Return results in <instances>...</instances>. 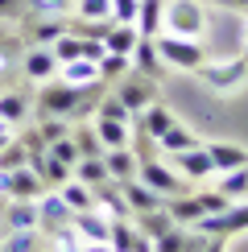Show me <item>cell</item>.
<instances>
[{"mask_svg": "<svg viewBox=\"0 0 248 252\" xmlns=\"http://www.w3.org/2000/svg\"><path fill=\"white\" fill-rule=\"evenodd\" d=\"M99 87V83H95ZM95 87H70V83H54L50 79V87H41V95H37V112L41 116H62V120H70V116H79V112H87L91 108V91Z\"/></svg>", "mask_w": 248, "mask_h": 252, "instance_id": "obj_1", "label": "cell"}, {"mask_svg": "<svg viewBox=\"0 0 248 252\" xmlns=\"http://www.w3.org/2000/svg\"><path fill=\"white\" fill-rule=\"evenodd\" d=\"M157 41V54L165 66H174V70H199L203 62H207V50H203V41L199 37H178V33H161L153 37Z\"/></svg>", "mask_w": 248, "mask_h": 252, "instance_id": "obj_2", "label": "cell"}, {"mask_svg": "<svg viewBox=\"0 0 248 252\" xmlns=\"http://www.w3.org/2000/svg\"><path fill=\"white\" fill-rule=\"evenodd\" d=\"M207 13L199 0H165V33L178 37H203Z\"/></svg>", "mask_w": 248, "mask_h": 252, "instance_id": "obj_3", "label": "cell"}, {"mask_svg": "<svg viewBox=\"0 0 248 252\" xmlns=\"http://www.w3.org/2000/svg\"><path fill=\"white\" fill-rule=\"evenodd\" d=\"M194 75H199L207 87H215V91H232V87H240L248 79V50L236 54V58H227V62H203Z\"/></svg>", "mask_w": 248, "mask_h": 252, "instance_id": "obj_4", "label": "cell"}, {"mask_svg": "<svg viewBox=\"0 0 248 252\" xmlns=\"http://www.w3.org/2000/svg\"><path fill=\"white\" fill-rule=\"evenodd\" d=\"M194 232H203V236H240V232H248V203H232L227 211H219V215H203V219H194Z\"/></svg>", "mask_w": 248, "mask_h": 252, "instance_id": "obj_5", "label": "cell"}, {"mask_svg": "<svg viewBox=\"0 0 248 252\" xmlns=\"http://www.w3.org/2000/svg\"><path fill=\"white\" fill-rule=\"evenodd\" d=\"M137 178L145 186H153L161 198H170V194H186V178L178 170H170L165 161H157V157H149V161H141L137 165Z\"/></svg>", "mask_w": 248, "mask_h": 252, "instance_id": "obj_6", "label": "cell"}, {"mask_svg": "<svg viewBox=\"0 0 248 252\" xmlns=\"http://www.w3.org/2000/svg\"><path fill=\"white\" fill-rule=\"evenodd\" d=\"M116 99L132 112V116H141V112L157 99V87H153V79H145V75H137V70H128V75L120 79V87H116Z\"/></svg>", "mask_w": 248, "mask_h": 252, "instance_id": "obj_7", "label": "cell"}, {"mask_svg": "<svg viewBox=\"0 0 248 252\" xmlns=\"http://www.w3.org/2000/svg\"><path fill=\"white\" fill-rule=\"evenodd\" d=\"M0 194H8V198H41L46 194V182H41L29 165H17V170L0 174Z\"/></svg>", "mask_w": 248, "mask_h": 252, "instance_id": "obj_8", "label": "cell"}, {"mask_svg": "<svg viewBox=\"0 0 248 252\" xmlns=\"http://www.w3.org/2000/svg\"><path fill=\"white\" fill-rule=\"evenodd\" d=\"M170 161H174V170L182 178H194V182H203L207 174H215L207 145H190V149H182V153H170Z\"/></svg>", "mask_w": 248, "mask_h": 252, "instance_id": "obj_9", "label": "cell"}, {"mask_svg": "<svg viewBox=\"0 0 248 252\" xmlns=\"http://www.w3.org/2000/svg\"><path fill=\"white\" fill-rule=\"evenodd\" d=\"M4 232H37V198H13L4 219H0V236Z\"/></svg>", "mask_w": 248, "mask_h": 252, "instance_id": "obj_10", "label": "cell"}, {"mask_svg": "<svg viewBox=\"0 0 248 252\" xmlns=\"http://www.w3.org/2000/svg\"><path fill=\"white\" fill-rule=\"evenodd\" d=\"M70 227L79 232V240H87V244H108V232H112V219L103 211H75V219H70Z\"/></svg>", "mask_w": 248, "mask_h": 252, "instance_id": "obj_11", "label": "cell"}, {"mask_svg": "<svg viewBox=\"0 0 248 252\" xmlns=\"http://www.w3.org/2000/svg\"><path fill=\"white\" fill-rule=\"evenodd\" d=\"M91 194H95V211H103L108 219H132L128 211V203H124V190H120V182H99V186H91Z\"/></svg>", "mask_w": 248, "mask_h": 252, "instance_id": "obj_12", "label": "cell"}, {"mask_svg": "<svg viewBox=\"0 0 248 252\" xmlns=\"http://www.w3.org/2000/svg\"><path fill=\"white\" fill-rule=\"evenodd\" d=\"M120 190H124V203H128V211L132 215H145V211H157V207L165 203V198L153 190V186H145L141 178H128V182H120Z\"/></svg>", "mask_w": 248, "mask_h": 252, "instance_id": "obj_13", "label": "cell"}, {"mask_svg": "<svg viewBox=\"0 0 248 252\" xmlns=\"http://www.w3.org/2000/svg\"><path fill=\"white\" fill-rule=\"evenodd\" d=\"M128 62H132V70H137V75H145V79H157L161 70H165V62H161L157 41H153V37H137V46H132Z\"/></svg>", "mask_w": 248, "mask_h": 252, "instance_id": "obj_14", "label": "cell"}, {"mask_svg": "<svg viewBox=\"0 0 248 252\" xmlns=\"http://www.w3.org/2000/svg\"><path fill=\"white\" fill-rule=\"evenodd\" d=\"M70 219H75V211L62 203V194H58V190H46V194L37 198V223H41V227H50V232H54V227L70 223Z\"/></svg>", "mask_w": 248, "mask_h": 252, "instance_id": "obj_15", "label": "cell"}, {"mask_svg": "<svg viewBox=\"0 0 248 252\" xmlns=\"http://www.w3.org/2000/svg\"><path fill=\"white\" fill-rule=\"evenodd\" d=\"M21 70H25L29 79H37V83H50L58 75V58H54V50L50 46H33L25 54V62H21Z\"/></svg>", "mask_w": 248, "mask_h": 252, "instance_id": "obj_16", "label": "cell"}, {"mask_svg": "<svg viewBox=\"0 0 248 252\" xmlns=\"http://www.w3.org/2000/svg\"><path fill=\"white\" fill-rule=\"evenodd\" d=\"M174 124H178V116H174V112L165 108V103H157V99H153L149 108H145L141 116H137V124H132V128H141L145 136H153V141H157V136H161L165 128H174Z\"/></svg>", "mask_w": 248, "mask_h": 252, "instance_id": "obj_17", "label": "cell"}, {"mask_svg": "<svg viewBox=\"0 0 248 252\" xmlns=\"http://www.w3.org/2000/svg\"><path fill=\"white\" fill-rule=\"evenodd\" d=\"M103 165H108V178L112 182H128V178H137V153L128 149V145H120V149H103Z\"/></svg>", "mask_w": 248, "mask_h": 252, "instance_id": "obj_18", "label": "cell"}, {"mask_svg": "<svg viewBox=\"0 0 248 252\" xmlns=\"http://www.w3.org/2000/svg\"><path fill=\"white\" fill-rule=\"evenodd\" d=\"M207 153H211L215 174H227V170H240V165H248V149H244V145H232V141L207 145Z\"/></svg>", "mask_w": 248, "mask_h": 252, "instance_id": "obj_19", "label": "cell"}, {"mask_svg": "<svg viewBox=\"0 0 248 252\" xmlns=\"http://www.w3.org/2000/svg\"><path fill=\"white\" fill-rule=\"evenodd\" d=\"M58 75H62V83H70V87H95V83H99V62L70 58V62L58 66Z\"/></svg>", "mask_w": 248, "mask_h": 252, "instance_id": "obj_20", "label": "cell"}, {"mask_svg": "<svg viewBox=\"0 0 248 252\" xmlns=\"http://www.w3.org/2000/svg\"><path fill=\"white\" fill-rule=\"evenodd\" d=\"M137 33L141 37H157L161 29H165V0H141V8H137Z\"/></svg>", "mask_w": 248, "mask_h": 252, "instance_id": "obj_21", "label": "cell"}, {"mask_svg": "<svg viewBox=\"0 0 248 252\" xmlns=\"http://www.w3.org/2000/svg\"><path fill=\"white\" fill-rule=\"evenodd\" d=\"M137 25H128V21H112V29H108V37H103V54H124L128 58L132 54V46H137Z\"/></svg>", "mask_w": 248, "mask_h": 252, "instance_id": "obj_22", "label": "cell"}, {"mask_svg": "<svg viewBox=\"0 0 248 252\" xmlns=\"http://www.w3.org/2000/svg\"><path fill=\"white\" fill-rule=\"evenodd\" d=\"M25 33H29L33 46H54V41L66 33V21H62V17H33L25 25Z\"/></svg>", "mask_w": 248, "mask_h": 252, "instance_id": "obj_23", "label": "cell"}, {"mask_svg": "<svg viewBox=\"0 0 248 252\" xmlns=\"http://www.w3.org/2000/svg\"><path fill=\"white\" fill-rule=\"evenodd\" d=\"M54 190L62 194V203L70 207V211H91L95 207V194H91L87 182H79V178H66L62 186H54Z\"/></svg>", "mask_w": 248, "mask_h": 252, "instance_id": "obj_24", "label": "cell"}, {"mask_svg": "<svg viewBox=\"0 0 248 252\" xmlns=\"http://www.w3.org/2000/svg\"><path fill=\"white\" fill-rule=\"evenodd\" d=\"M215 190H219V194L227 198V203H248V165H240V170H227V174H219Z\"/></svg>", "mask_w": 248, "mask_h": 252, "instance_id": "obj_25", "label": "cell"}, {"mask_svg": "<svg viewBox=\"0 0 248 252\" xmlns=\"http://www.w3.org/2000/svg\"><path fill=\"white\" fill-rule=\"evenodd\" d=\"M165 215L174 219V223H182V227H190L194 219H203V211H199V203H194V194H170L165 198Z\"/></svg>", "mask_w": 248, "mask_h": 252, "instance_id": "obj_26", "label": "cell"}, {"mask_svg": "<svg viewBox=\"0 0 248 252\" xmlns=\"http://www.w3.org/2000/svg\"><path fill=\"white\" fill-rule=\"evenodd\" d=\"M95 136H99V145L103 149H120V145H128V124H120V120H108V116H95Z\"/></svg>", "mask_w": 248, "mask_h": 252, "instance_id": "obj_27", "label": "cell"}, {"mask_svg": "<svg viewBox=\"0 0 248 252\" xmlns=\"http://www.w3.org/2000/svg\"><path fill=\"white\" fill-rule=\"evenodd\" d=\"M190 145H199V136L194 132H186L182 124H174V128H165L161 136H157V153H182V149H190Z\"/></svg>", "mask_w": 248, "mask_h": 252, "instance_id": "obj_28", "label": "cell"}, {"mask_svg": "<svg viewBox=\"0 0 248 252\" xmlns=\"http://www.w3.org/2000/svg\"><path fill=\"white\" fill-rule=\"evenodd\" d=\"M70 178H79V182H87V186L108 182V165H103V153H99V157H79V165H75V174H70Z\"/></svg>", "mask_w": 248, "mask_h": 252, "instance_id": "obj_29", "label": "cell"}, {"mask_svg": "<svg viewBox=\"0 0 248 252\" xmlns=\"http://www.w3.org/2000/svg\"><path fill=\"white\" fill-rule=\"evenodd\" d=\"M25 112H29V95H25V91H8V95H0V124L25 120Z\"/></svg>", "mask_w": 248, "mask_h": 252, "instance_id": "obj_30", "label": "cell"}, {"mask_svg": "<svg viewBox=\"0 0 248 252\" xmlns=\"http://www.w3.org/2000/svg\"><path fill=\"white\" fill-rule=\"evenodd\" d=\"M128 70H132V62L124 54H103L99 58V83H120Z\"/></svg>", "mask_w": 248, "mask_h": 252, "instance_id": "obj_31", "label": "cell"}, {"mask_svg": "<svg viewBox=\"0 0 248 252\" xmlns=\"http://www.w3.org/2000/svg\"><path fill=\"white\" fill-rule=\"evenodd\" d=\"M70 141H75L79 157H99V153H103V145H99V136H95V128H91V124L75 128V132H70Z\"/></svg>", "mask_w": 248, "mask_h": 252, "instance_id": "obj_32", "label": "cell"}, {"mask_svg": "<svg viewBox=\"0 0 248 252\" xmlns=\"http://www.w3.org/2000/svg\"><path fill=\"white\" fill-rule=\"evenodd\" d=\"M95 116H108V120H120V124H128V128H132V124H137V116H132V112L124 108V103H120L116 95H108V99H99V103H95Z\"/></svg>", "mask_w": 248, "mask_h": 252, "instance_id": "obj_33", "label": "cell"}, {"mask_svg": "<svg viewBox=\"0 0 248 252\" xmlns=\"http://www.w3.org/2000/svg\"><path fill=\"white\" fill-rule=\"evenodd\" d=\"M0 252H37L33 232H4L0 236Z\"/></svg>", "mask_w": 248, "mask_h": 252, "instance_id": "obj_34", "label": "cell"}, {"mask_svg": "<svg viewBox=\"0 0 248 252\" xmlns=\"http://www.w3.org/2000/svg\"><path fill=\"white\" fill-rule=\"evenodd\" d=\"M46 149H50V157H54L58 165H66V170L75 174V165H79V149H75V141H70V136H62V141L46 145Z\"/></svg>", "mask_w": 248, "mask_h": 252, "instance_id": "obj_35", "label": "cell"}, {"mask_svg": "<svg viewBox=\"0 0 248 252\" xmlns=\"http://www.w3.org/2000/svg\"><path fill=\"white\" fill-rule=\"evenodd\" d=\"M50 50H54V58H58V66H62V62H70V58H83V37H75V33H62V37H58Z\"/></svg>", "mask_w": 248, "mask_h": 252, "instance_id": "obj_36", "label": "cell"}, {"mask_svg": "<svg viewBox=\"0 0 248 252\" xmlns=\"http://www.w3.org/2000/svg\"><path fill=\"white\" fill-rule=\"evenodd\" d=\"M194 203H199L203 215H219V211H227V207H232L219 190H215V186H211V190H199V194H194Z\"/></svg>", "mask_w": 248, "mask_h": 252, "instance_id": "obj_37", "label": "cell"}, {"mask_svg": "<svg viewBox=\"0 0 248 252\" xmlns=\"http://www.w3.org/2000/svg\"><path fill=\"white\" fill-rule=\"evenodd\" d=\"M37 136L46 145H54V141H62V136H70V124L62 120V116H46V120H41V128H37Z\"/></svg>", "mask_w": 248, "mask_h": 252, "instance_id": "obj_38", "label": "cell"}, {"mask_svg": "<svg viewBox=\"0 0 248 252\" xmlns=\"http://www.w3.org/2000/svg\"><path fill=\"white\" fill-rule=\"evenodd\" d=\"M79 17L87 21H112V0H79Z\"/></svg>", "mask_w": 248, "mask_h": 252, "instance_id": "obj_39", "label": "cell"}, {"mask_svg": "<svg viewBox=\"0 0 248 252\" xmlns=\"http://www.w3.org/2000/svg\"><path fill=\"white\" fill-rule=\"evenodd\" d=\"M17 165H25V141H8L4 149H0V174L17 170Z\"/></svg>", "mask_w": 248, "mask_h": 252, "instance_id": "obj_40", "label": "cell"}, {"mask_svg": "<svg viewBox=\"0 0 248 252\" xmlns=\"http://www.w3.org/2000/svg\"><path fill=\"white\" fill-rule=\"evenodd\" d=\"M33 17H62L66 13V0H25Z\"/></svg>", "mask_w": 248, "mask_h": 252, "instance_id": "obj_41", "label": "cell"}, {"mask_svg": "<svg viewBox=\"0 0 248 252\" xmlns=\"http://www.w3.org/2000/svg\"><path fill=\"white\" fill-rule=\"evenodd\" d=\"M137 8H141V0H112V21H137Z\"/></svg>", "mask_w": 248, "mask_h": 252, "instance_id": "obj_42", "label": "cell"}, {"mask_svg": "<svg viewBox=\"0 0 248 252\" xmlns=\"http://www.w3.org/2000/svg\"><path fill=\"white\" fill-rule=\"evenodd\" d=\"M25 0H0V17H4V21H13V17H21V13H25Z\"/></svg>", "mask_w": 248, "mask_h": 252, "instance_id": "obj_43", "label": "cell"}, {"mask_svg": "<svg viewBox=\"0 0 248 252\" xmlns=\"http://www.w3.org/2000/svg\"><path fill=\"white\" fill-rule=\"evenodd\" d=\"M203 252H223V240H219V236H211V240L203 244Z\"/></svg>", "mask_w": 248, "mask_h": 252, "instance_id": "obj_44", "label": "cell"}, {"mask_svg": "<svg viewBox=\"0 0 248 252\" xmlns=\"http://www.w3.org/2000/svg\"><path fill=\"white\" fill-rule=\"evenodd\" d=\"M79 252H112V248H108V244H87V240H83Z\"/></svg>", "mask_w": 248, "mask_h": 252, "instance_id": "obj_45", "label": "cell"}, {"mask_svg": "<svg viewBox=\"0 0 248 252\" xmlns=\"http://www.w3.org/2000/svg\"><path fill=\"white\" fill-rule=\"evenodd\" d=\"M8 141H13V136H8V124H0V149H4Z\"/></svg>", "mask_w": 248, "mask_h": 252, "instance_id": "obj_46", "label": "cell"}, {"mask_svg": "<svg viewBox=\"0 0 248 252\" xmlns=\"http://www.w3.org/2000/svg\"><path fill=\"white\" fill-rule=\"evenodd\" d=\"M223 4H227V8H240V13H244V8H248V0H223Z\"/></svg>", "mask_w": 248, "mask_h": 252, "instance_id": "obj_47", "label": "cell"}, {"mask_svg": "<svg viewBox=\"0 0 248 252\" xmlns=\"http://www.w3.org/2000/svg\"><path fill=\"white\" fill-rule=\"evenodd\" d=\"M244 13H248V8H244Z\"/></svg>", "mask_w": 248, "mask_h": 252, "instance_id": "obj_48", "label": "cell"}, {"mask_svg": "<svg viewBox=\"0 0 248 252\" xmlns=\"http://www.w3.org/2000/svg\"><path fill=\"white\" fill-rule=\"evenodd\" d=\"M219 4H223V0H219Z\"/></svg>", "mask_w": 248, "mask_h": 252, "instance_id": "obj_49", "label": "cell"}]
</instances>
